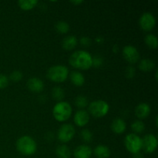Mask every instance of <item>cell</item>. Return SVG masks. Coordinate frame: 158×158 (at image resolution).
<instances>
[{
	"label": "cell",
	"instance_id": "cell-1",
	"mask_svg": "<svg viewBox=\"0 0 158 158\" xmlns=\"http://www.w3.org/2000/svg\"><path fill=\"white\" fill-rule=\"evenodd\" d=\"M93 57L88 52L79 50L74 52L69 59V63L76 69L86 70L92 66Z\"/></svg>",
	"mask_w": 158,
	"mask_h": 158
},
{
	"label": "cell",
	"instance_id": "cell-2",
	"mask_svg": "<svg viewBox=\"0 0 158 158\" xmlns=\"http://www.w3.org/2000/svg\"><path fill=\"white\" fill-rule=\"evenodd\" d=\"M16 149L23 155L31 156L36 152L37 144L35 140L29 136H23L17 140Z\"/></svg>",
	"mask_w": 158,
	"mask_h": 158
},
{
	"label": "cell",
	"instance_id": "cell-3",
	"mask_svg": "<svg viewBox=\"0 0 158 158\" xmlns=\"http://www.w3.org/2000/svg\"><path fill=\"white\" fill-rule=\"evenodd\" d=\"M52 114L57 121H66L72 114V106L67 102L60 101L54 106L52 109Z\"/></svg>",
	"mask_w": 158,
	"mask_h": 158
},
{
	"label": "cell",
	"instance_id": "cell-4",
	"mask_svg": "<svg viewBox=\"0 0 158 158\" xmlns=\"http://www.w3.org/2000/svg\"><path fill=\"white\" fill-rule=\"evenodd\" d=\"M69 70L66 66L63 65H56L51 66L47 71L48 79L55 83H63L67 79Z\"/></svg>",
	"mask_w": 158,
	"mask_h": 158
},
{
	"label": "cell",
	"instance_id": "cell-5",
	"mask_svg": "<svg viewBox=\"0 0 158 158\" xmlns=\"http://www.w3.org/2000/svg\"><path fill=\"white\" fill-rule=\"evenodd\" d=\"M109 109V104L106 101L101 100L93 101L88 107L89 114L96 118H100L106 116Z\"/></svg>",
	"mask_w": 158,
	"mask_h": 158
},
{
	"label": "cell",
	"instance_id": "cell-6",
	"mask_svg": "<svg viewBox=\"0 0 158 158\" xmlns=\"http://www.w3.org/2000/svg\"><path fill=\"white\" fill-rule=\"evenodd\" d=\"M124 144L130 153L133 154H137L142 148L141 138L135 134H130L125 137Z\"/></svg>",
	"mask_w": 158,
	"mask_h": 158
},
{
	"label": "cell",
	"instance_id": "cell-7",
	"mask_svg": "<svg viewBox=\"0 0 158 158\" xmlns=\"http://www.w3.org/2000/svg\"><path fill=\"white\" fill-rule=\"evenodd\" d=\"M75 135V129L71 124H63L59 129L57 137L60 141L67 143L73 138Z\"/></svg>",
	"mask_w": 158,
	"mask_h": 158
},
{
	"label": "cell",
	"instance_id": "cell-8",
	"mask_svg": "<svg viewBox=\"0 0 158 158\" xmlns=\"http://www.w3.org/2000/svg\"><path fill=\"white\" fill-rule=\"evenodd\" d=\"M142 148L148 154H151L154 152L157 147V139L153 134H148L143 139H141Z\"/></svg>",
	"mask_w": 158,
	"mask_h": 158
},
{
	"label": "cell",
	"instance_id": "cell-9",
	"mask_svg": "<svg viewBox=\"0 0 158 158\" xmlns=\"http://www.w3.org/2000/svg\"><path fill=\"white\" fill-rule=\"evenodd\" d=\"M123 55L125 60L131 64L137 63L140 60V53L136 47L133 46H126L123 49Z\"/></svg>",
	"mask_w": 158,
	"mask_h": 158
},
{
	"label": "cell",
	"instance_id": "cell-10",
	"mask_svg": "<svg viewBox=\"0 0 158 158\" xmlns=\"http://www.w3.org/2000/svg\"><path fill=\"white\" fill-rule=\"evenodd\" d=\"M139 23L142 29L144 31H151L156 25L155 17L150 12H145L140 16Z\"/></svg>",
	"mask_w": 158,
	"mask_h": 158
},
{
	"label": "cell",
	"instance_id": "cell-11",
	"mask_svg": "<svg viewBox=\"0 0 158 158\" xmlns=\"http://www.w3.org/2000/svg\"><path fill=\"white\" fill-rule=\"evenodd\" d=\"M27 87L33 93H40L44 89V83L43 80L37 77L30 78L27 82Z\"/></svg>",
	"mask_w": 158,
	"mask_h": 158
},
{
	"label": "cell",
	"instance_id": "cell-12",
	"mask_svg": "<svg viewBox=\"0 0 158 158\" xmlns=\"http://www.w3.org/2000/svg\"><path fill=\"white\" fill-rule=\"evenodd\" d=\"M89 121V115L86 111L78 110L74 116V122L78 127H84Z\"/></svg>",
	"mask_w": 158,
	"mask_h": 158
},
{
	"label": "cell",
	"instance_id": "cell-13",
	"mask_svg": "<svg viewBox=\"0 0 158 158\" xmlns=\"http://www.w3.org/2000/svg\"><path fill=\"white\" fill-rule=\"evenodd\" d=\"M75 158H90L92 155V150L87 145H80L74 151Z\"/></svg>",
	"mask_w": 158,
	"mask_h": 158
},
{
	"label": "cell",
	"instance_id": "cell-14",
	"mask_svg": "<svg viewBox=\"0 0 158 158\" xmlns=\"http://www.w3.org/2000/svg\"><path fill=\"white\" fill-rule=\"evenodd\" d=\"M135 114L139 119H145L151 114V107L148 103H141L136 107Z\"/></svg>",
	"mask_w": 158,
	"mask_h": 158
},
{
	"label": "cell",
	"instance_id": "cell-15",
	"mask_svg": "<svg viewBox=\"0 0 158 158\" xmlns=\"http://www.w3.org/2000/svg\"><path fill=\"white\" fill-rule=\"evenodd\" d=\"M126 123L121 118H117L113 120L111 123V129L115 134H123L126 130Z\"/></svg>",
	"mask_w": 158,
	"mask_h": 158
},
{
	"label": "cell",
	"instance_id": "cell-16",
	"mask_svg": "<svg viewBox=\"0 0 158 158\" xmlns=\"http://www.w3.org/2000/svg\"><path fill=\"white\" fill-rule=\"evenodd\" d=\"M94 152L97 158H108L110 156V150L105 145H99L96 147Z\"/></svg>",
	"mask_w": 158,
	"mask_h": 158
},
{
	"label": "cell",
	"instance_id": "cell-17",
	"mask_svg": "<svg viewBox=\"0 0 158 158\" xmlns=\"http://www.w3.org/2000/svg\"><path fill=\"white\" fill-rule=\"evenodd\" d=\"M77 45V39L74 35H69L63 39L62 46L63 48L66 50H71L74 49Z\"/></svg>",
	"mask_w": 158,
	"mask_h": 158
},
{
	"label": "cell",
	"instance_id": "cell-18",
	"mask_svg": "<svg viewBox=\"0 0 158 158\" xmlns=\"http://www.w3.org/2000/svg\"><path fill=\"white\" fill-rule=\"evenodd\" d=\"M70 80L73 84L77 86H81L85 83V77L78 71H73L70 73Z\"/></svg>",
	"mask_w": 158,
	"mask_h": 158
},
{
	"label": "cell",
	"instance_id": "cell-19",
	"mask_svg": "<svg viewBox=\"0 0 158 158\" xmlns=\"http://www.w3.org/2000/svg\"><path fill=\"white\" fill-rule=\"evenodd\" d=\"M155 67V63L150 59H143L139 63V68L143 72H149Z\"/></svg>",
	"mask_w": 158,
	"mask_h": 158
},
{
	"label": "cell",
	"instance_id": "cell-20",
	"mask_svg": "<svg viewBox=\"0 0 158 158\" xmlns=\"http://www.w3.org/2000/svg\"><path fill=\"white\" fill-rule=\"evenodd\" d=\"M56 153L60 158H69L71 156V151L66 145H60L56 148Z\"/></svg>",
	"mask_w": 158,
	"mask_h": 158
},
{
	"label": "cell",
	"instance_id": "cell-21",
	"mask_svg": "<svg viewBox=\"0 0 158 158\" xmlns=\"http://www.w3.org/2000/svg\"><path fill=\"white\" fill-rule=\"evenodd\" d=\"M37 0H20L18 2V5L23 10H30L36 6Z\"/></svg>",
	"mask_w": 158,
	"mask_h": 158
},
{
	"label": "cell",
	"instance_id": "cell-22",
	"mask_svg": "<svg viewBox=\"0 0 158 158\" xmlns=\"http://www.w3.org/2000/svg\"><path fill=\"white\" fill-rule=\"evenodd\" d=\"M144 41L148 47H150L151 49H157L158 42L156 35H153V34H149V35H148L145 37Z\"/></svg>",
	"mask_w": 158,
	"mask_h": 158
},
{
	"label": "cell",
	"instance_id": "cell-23",
	"mask_svg": "<svg viewBox=\"0 0 158 158\" xmlns=\"http://www.w3.org/2000/svg\"><path fill=\"white\" fill-rule=\"evenodd\" d=\"M52 97L54 100L61 101L65 97V92L60 86H55L52 89Z\"/></svg>",
	"mask_w": 158,
	"mask_h": 158
},
{
	"label": "cell",
	"instance_id": "cell-24",
	"mask_svg": "<svg viewBox=\"0 0 158 158\" xmlns=\"http://www.w3.org/2000/svg\"><path fill=\"white\" fill-rule=\"evenodd\" d=\"M56 29L58 32L62 34H65L68 32L69 29V26L66 22L60 21L56 24Z\"/></svg>",
	"mask_w": 158,
	"mask_h": 158
},
{
	"label": "cell",
	"instance_id": "cell-25",
	"mask_svg": "<svg viewBox=\"0 0 158 158\" xmlns=\"http://www.w3.org/2000/svg\"><path fill=\"white\" fill-rule=\"evenodd\" d=\"M131 128H132L134 132L137 133V134H140V133L143 132L145 129V126L144 123L141 120H136L131 124Z\"/></svg>",
	"mask_w": 158,
	"mask_h": 158
},
{
	"label": "cell",
	"instance_id": "cell-26",
	"mask_svg": "<svg viewBox=\"0 0 158 158\" xmlns=\"http://www.w3.org/2000/svg\"><path fill=\"white\" fill-rule=\"evenodd\" d=\"M75 105L79 108H84L88 105V100L84 96H78L75 99Z\"/></svg>",
	"mask_w": 158,
	"mask_h": 158
},
{
	"label": "cell",
	"instance_id": "cell-27",
	"mask_svg": "<svg viewBox=\"0 0 158 158\" xmlns=\"http://www.w3.org/2000/svg\"><path fill=\"white\" fill-rule=\"evenodd\" d=\"M80 136H81L82 140L86 142V143H90L93 140V137H94L92 132L89 131L88 129L83 130L80 133Z\"/></svg>",
	"mask_w": 158,
	"mask_h": 158
},
{
	"label": "cell",
	"instance_id": "cell-28",
	"mask_svg": "<svg viewBox=\"0 0 158 158\" xmlns=\"http://www.w3.org/2000/svg\"><path fill=\"white\" fill-rule=\"evenodd\" d=\"M23 76L20 71L15 70L10 74V79L13 82H19L23 79Z\"/></svg>",
	"mask_w": 158,
	"mask_h": 158
},
{
	"label": "cell",
	"instance_id": "cell-29",
	"mask_svg": "<svg viewBox=\"0 0 158 158\" xmlns=\"http://www.w3.org/2000/svg\"><path fill=\"white\" fill-rule=\"evenodd\" d=\"M9 84V80L7 77L3 74H0V89H4Z\"/></svg>",
	"mask_w": 158,
	"mask_h": 158
},
{
	"label": "cell",
	"instance_id": "cell-30",
	"mask_svg": "<svg viewBox=\"0 0 158 158\" xmlns=\"http://www.w3.org/2000/svg\"><path fill=\"white\" fill-rule=\"evenodd\" d=\"M135 69L133 66H128L125 70V74L128 79H131L135 76Z\"/></svg>",
	"mask_w": 158,
	"mask_h": 158
},
{
	"label": "cell",
	"instance_id": "cell-31",
	"mask_svg": "<svg viewBox=\"0 0 158 158\" xmlns=\"http://www.w3.org/2000/svg\"><path fill=\"white\" fill-rule=\"evenodd\" d=\"M103 64V60H102L101 57H95V58H93L92 61V66H95V67H100Z\"/></svg>",
	"mask_w": 158,
	"mask_h": 158
},
{
	"label": "cell",
	"instance_id": "cell-32",
	"mask_svg": "<svg viewBox=\"0 0 158 158\" xmlns=\"http://www.w3.org/2000/svg\"><path fill=\"white\" fill-rule=\"evenodd\" d=\"M80 43H81L82 46H89L90 45L91 43V40L89 37H86V36H83L80 39Z\"/></svg>",
	"mask_w": 158,
	"mask_h": 158
},
{
	"label": "cell",
	"instance_id": "cell-33",
	"mask_svg": "<svg viewBox=\"0 0 158 158\" xmlns=\"http://www.w3.org/2000/svg\"><path fill=\"white\" fill-rule=\"evenodd\" d=\"M134 158H143V155L141 154H140V152L137 153V154H134Z\"/></svg>",
	"mask_w": 158,
	"mask_h": 158
},
{
	"label": "cell",
	"instance_id": "cell-34",
	"mask_svg": "<svg viewBox=\"0 0 158 158\" xmlns=\"http://www.w3.org/2000/svg\"><path fill=\"white\" fill-rule=\"evenodd\" d=\"M70 2L74 5H80L81 4V3H83V1H81V0H78V1H71Z\"/></svg>",
	"mask_w": 158,
	"mask_h": 158
},
{
	"label": "cell",
	"instance_id": "cell-35",
	"mask_svg": "<svg viewBox=\"0 0 158 158\" xmlns=\"http://www.w3.org/2000/svg\"><path fill=\"white\" fill-rule=\"evenodd\" d=\"M96 41H97L98 43H101L103 41V40L101 38V37H97V38L96 39Z\"/></svg>",
	"mask_w": 158,
	"mask_h": 158
}]
</instances>
